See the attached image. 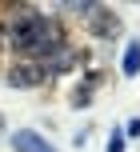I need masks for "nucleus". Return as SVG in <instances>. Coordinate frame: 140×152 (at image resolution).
I'll list each match as a JSON object with an SVG mask.
<instances>
[{
    "label": "nucleus",
    "mask_w": 140,
    "mask_h": 152,
    "mask_svg": "<svg viewBox=\"0 0 140 152\" xmlns=\"http://www.w3.org/2000/svg\"><path fill=\"white\" fill-rule=\"evenodd\" d=\"M8 32H12V44H16V52H20V60L44 64L48 56H56L64 48L60 20H48V16H40L36 8H24V12L8 24Z\"/></svg>",
    "instance_id": "f257e3e1"
},
{
    "label": "nucleus",
    "mask_w": 140,
    "mask_h": 152,
    "mask_svg": "<svg viewBox=\"0 0 140 152\" xmlns=\"http://www.w3.org/2000/svg\"><path fill=\"white\" fill-rule=\"evenodd\" d=\"M124 144H128V140H124V132H120V128H112V136H108V152H124Z\"/></svg>",
    "instance_id": "423d86ee"
},
{
    "label": "nucleus",
    "mask_w": 140,
    "mask_h": 152,
    "mask_svg": "<svg viewBox=\"0 0 140 152\" xmlns=\"http://www.w3.org/2000/svg\"><path fill=\"white\" fill-rule=\"evenodd\" d=\"M44 80H48V68L36 64V60H20V64L8 68V84L12 88H40Z\"/></svg>",
    "instance_id": "7ed1b4c3"
},
{
    "label": "nucleus",
    "mask_w": 140,
    "mask_h": 152,
    "mask_svg": "<svg viewBox=\"0 0 140 152\" xmlns=\"http://www.w3.org/2000/svg\"><path fill=\"white\" fill-rule=\"evenodd\" d=\"M84 16H88V32H92V36H104V40H116V36H120V16L112 12V8L88 4Z\"/></svg>",
    "instance_id": "f03ea898"
},
{
    "label": "nucleus",
    "mask_w": 140,
    "mask_h": 152,
    "mask_svg": "<svg viewBox=\"0 0 140 152\" xmlns=\"http://www.w3.org/2000/svg\"><path fill=\"white\" fill-rule=\"evenodd\" d=\"M12 148H16V152H56L44 136H40V132H32V128L12 132Z\"/></svg>",
    "instance_id": "20e7f679"
},
{
    "label": "nucleus",
    "mask_w": 140,
    "mask_h": 152,
    "mask_svg": "<svg viewBox=\"0 0 140 152\" xmlns=\"http://www.w3.org/2000/svg\"><path fill=\"white\" fill-rule=\"evenodd\" d=\"M120 72H124V76H136V72H140V40H128V44H124Z\"/></svg>",
    "instance_id": "39448f33"
},
{
    "label": "nucleus",
    "mask_w": 140,
    "mask_h": 152,
    "mask_svg": "<svg viewBox=\"0 0 140 152\" xmlns=\"http://www.w3.org/2000/svg\"><path fill=\"white\" fill-rule=\"evenodd\" d=\"M0 136H4V116H0Z\"/></svg>",
    "instance_id": "6e6552de"
},
{
    "label": "nucleus",
    "mask_w": 140,
    "mask_h": 152,
    "mask_svg": "<svg viewBox=\"0 0 140 152\" xmlns=\"http://www.w3.org/2000/svg\"><path fill=\"white\" fill-rule=\"evenodd\" d=\"M128 136H140V120H128Z\"/></svg>",
    "instance_id": "0eeeda50"
}]
</instances>
